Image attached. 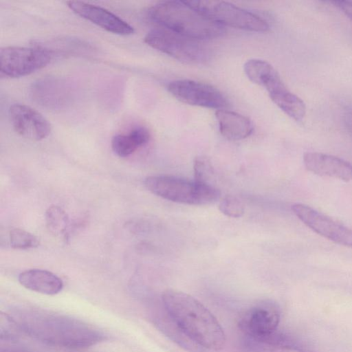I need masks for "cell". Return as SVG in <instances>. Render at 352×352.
<instances>
[{
    "mask_svg": "<svg viewBox=\"0 0 352 352\" xmlns=\"http://www.w3.org/2000/svg\"><path fill=\"white\" fill-rule=\"evenodd\" d=\"M11 316L23 333L53 346L82 349L107 339L96 327L65 315L26 308L16 310Z\"/></svg>",
    "mask_w": 352,
    "mask_h": 352,
    "instance_id": "obj_1",
    "label": "cell"
},
{
    "mask_svg": "<svg viewBox=\"0 0 352 352\" xmlns=\"http://www.w3.org/2000/svg\"><path fill=\"white\" fill-rule=\"evenodd\" d=\"M162 299L173 323L189 340L205 349H222L226 342L224 331L217 318L198 300L171 289L163 292Z\"/></svg>",
    "mask_w": 352,
    "mask_h": 352,
    "instance_id": "obj_2",
    "label": "cell"
},
{
    "mask_svg": "<svg viewBox=\"0 0 352 352\" xmlns=\"http://www.w3.org/2000/svg\"><path fill=\"white\" fill-rule=\"evenodd\" d=\"M150 19L163 28L199 41L221 36L224 28L208 19L188 1H165L149 8Z\"/></svg>",
    "mask_w": 352,
    "mask_h": 352,
    "instance_id": "obj_3",
    "label": "cell"
},
{
    "mask_svg": "<svg viewBox=\"0 0 352 352\" xmlns=\"http://www.w3.org/2000/svg\"><path fill=\"white\" fill-rule=\"evenodd\" d=\"M144 184L156 196L183 204L210 205L221 198L220 190L212 185L170 175L148 176L145 178Z\"/></svg>",
    "mask_w": 352,
    "mask_h": 352,
    "instance_id": "obj_4",
    "label": "cell"
},
{
    "mask_svg": "<svg viewBox=\"0 0 352 352\" xmlns=\"http://www.w3.org/2000/svg\"><path fill=\"white\" fill-rule=\"evenodd\" d=\"M144 42L179 61L199 64L210 57V51L200 41L191 38L165 28L153 29L144 37Z\"/></svg>",
    "mask_w": 352,
    "mask_h": 352,
    "instance_id": "obj_5",
    "label": "cell"
},
{
    "mask_svg": "<svg viewBox=\"0 0 352 352\" xmlns=\"http://www.w3.org/2000/svg\"><path fill=\"white\" fill-rule=\"evenodd\" d=\"M210 20L219 24L243 30L265 32L270 25L259 16L229 2L214 0L188 1Z\"/></svg>",
    "mask_w": 352,
    "mask_h": 352,
    "instance_id": "obj_6",
    "label": "cell"
},
{
    "mask_svg": "<svg viewBox=\"0 0 352 352\" xmlns=\"http://www.w3.org/2000/svg\"><path fill=\"white\" fill-rule=\"evenodd\" d=\"M51 54L42 47L8 46L0 51V74L4 78L30 75L48 65Z\"/></svg>",
    "mask_w": 352,
    "mask_h": 352,
    "instance_id": "obj_7",
    "label": "cell"
},
{
    "mask_svg": "<svg viewBox=\"0 0 352 352\" xmlns=\"http://www.w3.org/2000/svg\"><path fill=\"white\" fill-rule=\"evenodd\" d=\"M167 89L178 100L189 105L223 109L228 106L224 95L207 83L181 79L170 82Z\"/></svg>",
    "mask_w": 352,
    "mask_h": 352,
    "instance_id": "obj_8",
    "label": "cell"
},
{
    "mask_svg": "<svg viewBox=\"0 0 352 352\" xmlns=\"http://www.w3.org/2000/svg\"><path fill=\"white\" fill-rule=\"evenodd\" d=\"M294 214L318 234L339 245L352 248V230L314 208L303 204L292 206Z\"/></svg>",
    "mask_w": 352,
    "mask_h": 352,
    "instance_id": "obj_9",
    "label": "cell"
},
{
    "mask_svg": "<svg viewBox=\"0 0 352 352\" xmlns=\"http://www.w3.org/2000/svg\"><path fill=\"white\" fill-rule=\"evenodd\" d=\"M276 304L264 301L248 309L241 317L239 328L254 339L266 340L275 332L280 321Z\"/></svg>",
    "mask_w": 352,
    "mask_h": 352,
    "instance_id": "obj_10",
    "label": "cell"
},
{
    "mask_svg": "<svg viewBox=\"0 0 352 352\" xmlns=\"http://www.w3.org/2000/svg\"><path fill=\"white\" fill-rule=\"evenodd\" d=\"M8 115L15 132L25 138L40 141L51 133L49 121L40 112L28 105L13 104L9 108Z\"/></svg>",
    "mask_w": 352,
    "mask_h": 352,
    "instance_id": "obj_11",
    "label": "cell"
},
{
    "mask_svg": "<svg viewBox=\"0 0 352 352\" xmlns=\"http://www.w3.org/2000/svg\"><path fill=\"white\" fill-rule=\"evenodd\" d=\"M67 5L76 14L107 32L125 36L134 32L131 25L105 8L78 1H67Z\"/></svg>",
    "mask_w": 352,
    "mask_h": 352,
    "instance_id": "obj_12",
    "label": "cell"
},
{
    "mask_svg": "<svg viewBox=\"0 0 352 352\" xmlns=\"http://www.w3.org/2000/svg\"><path fill=\"white\" fill-rule=\"evenodd\" d=\"M264 87L274 103L287 116L296 122H302L306 115L304 101L292 92L282 80L276 70L263 82Z\"/></svg>",
    "mask_w": 352,
    "mask_h": 352,
    "instance_id": "obj_13",
    "label": "cell"
},
{
    "mask_svg": "<svg viewBox=\"0 0 352 352\" xmlns=\"http://www.w3.org/2000/svg\"><path fill=\"white\" fill-rule=\"evenodd\" d=\"M303 163L310 172L344 182L352 180V164L339 157L320 152H306Z\"/></svg>",
    "mask_w": 352,
    "mask_h": 352,
    "instance_id": "obj_14",
    "label": "cell"
},
{
    "mask_svg": "<svg viewBox=\"0 0 352 352\" xmlns=\"http://www.w3.org/2000/svg\"><path fill=\"white\" fill-rule=\"evenodd\" d=\"M68 83L61 78H45L38 80L31 87L34 100L49 108H60L67 105L72 98Z\"/></svg>",
    "mask_w": 352,
    "mask_h": 352,
    "instance_id": "obj_15",
    "label": "cell"
},
{
    "mask_svg": "<svg viewBox=\"0 0 352 352\" xmlns=\"http://www.w3.org/2000/svg\"><path fill=\"white\" fill-rule=\"evenodd\" d=\"M221 134L230 140H240L250 136L254 130L252 121L234 111L219 109L215 112Z\"/></svg>",
    "mask_w": 352,
    "mask_h": 352,
    "instance_id": "obj_16",
    "label": "cell"
},
{
    "mask_svg": "<svg viewBox=\"0 0 352 352\" xmlns=\"http://www.w3.org/2000/svg\"><path fill=\"white\" fill-rule=\"evenodd\" d=\"M18 280L26 289L46 295L56 294L63 287V283L58 276L45 270L23 271L19 274Z\"/></svg>",
    "mask_w": 352,
    "mask_h": 352,
    "instance_id": "obj_17",
    "label": "cell"
},
{
    "mask_svg": "<svg viewBox=\"0 0 352 352\" xmlns=\"http://www.w3.org/2000/svg\"><path fill=\"white\" fill-rule=\"evenodd\" d=\"M150 138L151 134L148 129L138 126L127 133L115 135L111 139V146L116 155L126 157L145 145Z\"/></svg>",
    "mask_w": 352,
    "mask_h": 352,
    "instance_id": "obj_18",
    "label": "cell"
},
{
    "mask_svg": "<svg viewBox=\"0 0 352 352\" xmlns=\"http://www.w3.org/2000/svg\"><path fill=\"white\" fill-rule=\"evenodd\" d=\"M48 52L51 56L54 53L66 54H83L90 50V47L83 42L74 38H54L36 45Z\"/></svg>",
    "mask_w": 352,
    "mask_h": 352,
    "instance_id": "obj_19",
    "label": "cell"
},
{
    "mask_svg": "<svg viewBox=\"0 0 352 352\" xmlns=\"http://www.w3.org/2000/svg\"><path fill=\"white\" fill-rule=\"evenodd\" d=\"M45 217L49 231L56 236H63L65 239L71 226L65 211L58 206H51L47 209Z\"/></svg>",
    "mask_w": 352,
    "mask_h": 352,
    "instance_id": "obj_20",
    "label": "cell"
},
{
    "mask_svg": "<svg viewBox=\"0 0 352 352\" xmlns=\"http://www.w3.org/2000/svg\"><path fill=\"white\" fill-rule=\"evenodd\" d=\"M195 181L203 184L212 185L214 169L210 160L204 155L197 156L193 162Z\"/></svg>",
    "mask_w": 352,
    "mask_h": 352,
    "instance_id": "obj_21",
    "label": "cell"
},
{
    "mask_svg": "<svg viewBox=\"0 0 352 352\" xmlns=\"http://www.w3.org/2000/svg\"><path fill=\"white\" fill-rule=\"evenodd\" d=\"M9 240L11 247L14 249L25 250L39 245V240L35 235L21 228L11 230Z\"/></svg>",
    "mask_w": 352,
    "mask_h": 352,
    "instance_id": "obj_22",
    "label": "cell"
},
{
    "mask_svg": "<svg viewBox=\"0 0 352 352\" xmlns=\"http://www.w3.org/2000/svg\"><path fill=\"white\" fill-rule=\"evenodd\" d=\"M218 208L221 212L232 218L241 217L245 212L243 202L233 195H226L220 199Z\"/></svg>",
    "mask_w": 352,
    "mask_h": 352,
    "instance_id": "obj_23",
    "label": "cell"
},
{
    "mask_svg": "<svg viewBox=\"0 0 352 352\" xmlns=\"http://www.w3.org/2000/svg\"><path fill=\"white\" fill-rule=\"evenodd\" d=\"M1 342L0 352H38L20 344L18 340Z\"/></svg>",
    "mask_w": 352,
    "mask_h": 352,
    "instance_id": "obj_24",
    "label": "cell"
},
{
    "mask_svg": "<svg viewBox=\"0 0 352 352\" xmlns=\"http://www.w3.org/2000/svg\"><path fill=\"white\" fill-rule=\"evenodd\" d=\"M335 6L341 10L351 21H352V1H332Z\"/></svg>",
    "mask_w": 352,
    "mask_h": 352,
    "instance_id": "obj_25",
    "label": "cell"
},
{
    "mask_svg": "<svg viewBox=\"0 0 352 352\" xmlns=\"http://www.w3.org/2000/svg\"><path fill=\"white\" fill-rule=\"evenodd\" d=\"M270 352H311L305 351L298 348H296L287 345H277L274 346Z\"/></svg>",
    "mask_w": 352,
    "mask_h": 352,
    "instance_id": "obj_26",
    "label": "cell"
}]
</instances>
